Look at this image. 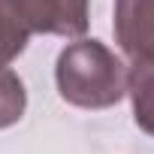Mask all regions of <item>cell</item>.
<instances>
[{
    "instance_id": "obj_1",
    "label": "cell",
    "mask_w": 154,
    "mask_h": 154,
    "mask_svg": "<svg viewBox=\"0 0 154 154\" xmlns=\"http://www.w3.org/2000/svg\"><path fill=\"white\" fill-rule=\"evenodd\" d=\"M54 85L75 109H112L127 97V66L100 39L79 36L57 54Z\"/></svg>"
},
{
    "instance_id": "obj_2",
    "label": "cell",
    "mask_w": 154,
    "mask_h": 154,
    "mask_svg": "<svg viewBox=\"0 0 154 154\" xmlns=\"http://www.w3.org/2000/svg\"><path fill=\"white\" fill-rule=\"evenodd\" d=\"M3 6L30 36L79 39L91 24V0H3Z\"/></svg>"
},
{
    "instance_id": "obj_3",
    "label": "cell",
    "mask_w": 154,
    "mask_h": 154,
    "mask_svg": "<svg viewBox=\"0 0 154 154\" xmlns=\"http://www.w3.org/2000/svg\"><path fill=\"white\" fill-rule=\"evenodd\" d=\"M112 33L133 63H154V0H115Z\"/></svg>"
},
{
    "instance_id": "obj_4",
    "label": "cell",
    "mask_w": 154,
    "mask_h": 154,
    "mask_svg": "<svg viewBox=\"0 0 154 154\" xmlns=\"http://www.w3.org/2000/svg\"><path fill=\"white\" fill-rule=\"evenodd\" d=\"M127 94L133 103L136 127L154 136V63H133L127 72Z\"/></svg>"
},
{
    "instance_id": "obj_5",
    "label": "cell",
    "mask_w": 154,
    "mask_h": 154,
    "mask_svg": "<svg viewBox=\"0 0 154 154\" xmlns=\"http://www.w3.org/2000/svg\"><path fill=\"white\" fill-rule=\"evenodd\" d=\"M24 109H27L24 82L9 66H0V130L18 124L24 118Z\"/></svg>"
},
{
    "instance_id": "obj_6",
    "label": "cell",
    "mask_w": 154,
    "mask_h": 154,
    "mask_svg": "<svg viewBox=\"0 0 154 154\" xmlns=\"http://www.w3.org/2000/svg\"><path fill=\"white\" fill-rule=\"evenodd\" d=\"M27 39H30V33L9 15V9L0 0V66H9L27 48Z\"/></svg>"
}]
</instances>
